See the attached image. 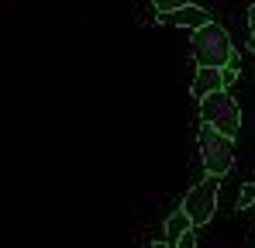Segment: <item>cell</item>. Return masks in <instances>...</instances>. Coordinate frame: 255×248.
<instances>
[{
    "instance_id": "5",
    "label": "cell",
    "mask_w": 255,
    "mask_h": 248,
    "mask_svg": "<svg viewBox=\"0 0 255 248\" xmlns=\"http://www.w3.org/2000/svg\"><path fill=\"white\" fill-rule=\"evenodd\" d=\"M221 90H228V76H224V69H214V66H197V76H193L190 93H193L197 100H204V97L221 93Z\"/></svg>"
},
{
    "instance_id": "9",
    "label": "cell",
    "mask_w": 255,
    "mask_h": 248,
    "mask_svg": "<svg viewBox=\"0 0 255 248\" xmlns=\"http://www.w3.org/2000/svg\"><path fill=\"white\" fill-rule=\"evenodd\" d=\"M152 3H155V10H159V14H172V10L186 7L190 0H152Z\"/></svg>"
},
{
    "instance_id": "14",
    "label": "cell",
    "mask_w": 255,
    "mask_h": 248,
    "mask_svg": "<svg viewBox=\"0 0 255 248\" xmlns=\"http://www.w3.org/2000/svg\"><path fill=\"white\" fill-rule=\"evenodd\" d=\"M252 248H255V245H252Z\"/></svg>"
},
{
    "instance_id": "1",
    "label": "cell",
    "mask_w": 255,
    "mask_h": 248,
    "mask_svg": "<svg viewBox=\"0 0 255 248\" xmlns=\"http://www.w3.org/2000/svg\"><path fill=\"white\" fill-rule=\"evenodd\" d=\"M190 52H193V62L197 66H214V69H224L231 59H235V48H231V38L221 24H204L193 31V41H190Z\"/></svg>"
},
{
    "instance_id": "8",
    "label": "cell",
    "mask_w": 255,
    "mask_h": 248,
    "mask_svg": "<svg viewBox=\"0 0 255 248\" xmlns=\"http://www.w3.org/2000/svg\"><path fill=\"white\" fill-rule=\"evenodd\" d=\"M255 204V183H245L242 190H238V207L245 210V207H252Z\"/></svg>"
},
{
    "instance_id": "6",
    "label": "cell",
    "mask_w": 255,
    "mask_h": 248,
    "mask_svg": "<svg viewBox=\"0 0 255 248\" xmlns=\"http://www.w3.org/2000/svg\"><path fill=\"white\" fill-rule=\"evenodd\" d=\"M159 24H172V28H204V24H211V14L204 10V7H193V3H186V7H179V10H172V14H159Z\"/></svg>"
},
{
    "instance_id": "2",
    "label": "cell",
    "mask_w": 255,
    "mask_h": 248,
    "mask_svg": "<svg viewBox=\"0 0 255 248\" xmlns=\"http://www.w3.org/2000/svg\"><path fill=\"white\" fill-rule=\"evenodd\" d=\"M200 121H204V127H214V131L235 138L242 131V107L235 97H228V90H221V93H211L200 100Z\"/></svg>"
},
{
    "instance_id": "11",
    "label": "cell",
    "mask_w": 255,
    "mask_h": 248,
    "mask_svg": "<svg viewBox=\"0 0 255 248\" xmlns=\"http://www.w3.org/2000/svg\"><path fill=\"white\" fill-rule=\"evenodd\" d=\"M249 31H252V35H255V3H252V7H249Z\"/></svg>"
},
{
    "instance_id": "7",
    "label": "cell",
    "mask_w": 255,
    "mask_h": 248,
    "mask_svg": "<svg viewBox=\"0 0 255 248\" xmlns=\"http://www.w3.org/2000/svg\"><path fill=\"white\" fill-rule=\"evenodd\" d=\"M186 231H193V221H190V214L179 207L176 214H169V217H166V238H169L172 245H176V242H179Z\"/></svg>"
},
{
    "instance_id": "10",
    "label": "cell",
    "mask_w": 255,
    "mask_h": 248,
    "mask_svg": "<svg viewBox=\"0 0 255 248\" xmlns=\"http://www.w3.org/2000/svg\"><path fill=\"white\" fill-rule=\"evenodd\" d=\"M172 248H197V231H186V235H183Z\"/></svg>"
},
{
    "instance_id": "4",
    "label": "cell",
    "mask_w": 255,
    "mask_h": 248,
    "mask_svg": "<svg viewBox=\"0 0 255 248\" xmlns=\"http://www.w3.org/2000/svg\"><path fill=\"white\" fill-rule=\"evenodd\" d=\"M217 193H221V183L217 176H207L200 179L186 197H183V210L190 214L193 228H204L207 221H214V210H217Z\"/></svg>"
},
{
    "instance_id": "3",
    "label": "cell",
    "mask_w": 255,
    "mask_h": 248,
    "mask_svg": "<svg viewBox=\"0 0 255 248\" xmlns=\"http://www.w3.org/2000/svg\"><path fill=\"white\" fill-rule=\"evenodd\" d=\"M200 159H204V169L207 176H228L231 165H235V138L214 131V127H204L200 131Z\"/></svg>"
},
{
    "instance_id": "13",
    "label": "cell",
    "mask_w": 255,
    "mask_h": 248,
    "mask_svg": "<svg viewBox=\"0 0 255 248\" xmlns=\"http://www.w3.org/2000/svg\"><path fill=\"white\" fill-rule=\"evenodd\" d=\"M152 248H172V245H159V242H155V245H152Z\"/></svg>"
},
{
    "instance_id": "12",
    "label": "cell",
    "mask_w": 255,
    "mask_h": 248,
    "mask_svg": "<svg viewBox=\"0 0 255 248\" xmlns=\"http://www.w3.org/2000/svg\"><path fill=\"white\" fill-rule=\"evenodd\" d=\"M249 52H252V55H255V35H252V38H249Z\"/></svg>"
}]
</instances>
